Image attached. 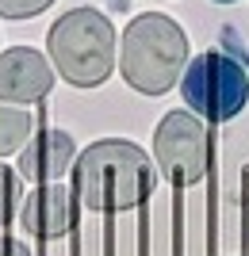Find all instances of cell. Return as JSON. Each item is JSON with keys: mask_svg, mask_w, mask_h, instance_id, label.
I'll list each match as a JSON object with an SVG mask.
<instances>
[{"mask_svg": "<svg viewBox=\"0 0 249 256\" xmlns=\"http://www.w3.org/2000/svg\"><path fill=\"white\" fill-rule=\"evenodd\" d=\"M73 188L88 210H130L153 192V160L127 138H100L73 160Z\"/></svg>", "mask_w": 249, "mask_h": 256, "instance_id": "cell-1", "label": "cell"}, {"mask_svg": "<svg viewBox=\"0 0 249 256\" xmlns=\"http://www.w3.org/2000/svg\"><path fill=\"white\" fill-rule=\"evenodd\" d=\"M188 65V34L173 16L142 12L127 23L119 50V69L134 92L142 96H165L176 88Z\"/></svg>", "mask_w": 249, "mask_h": 256, "instance_id": "cell-2", "label": "cell"}, {"mask_svg": "<svg viewBox=\"0 0 249 256\" xmlns=\"http://www.w3.org/2000/svg\"><path fill=\"white\" fill-rule=\"evenodd\" d=\"M50 62L73 88H100L115 69V27L96 8H73L46 34Z\"/></svg>", "mask_w": 249, "mask_h": 256, "instance_id": "cell-3", "label": "cell"}, {"mask_svg": "<svg viewBox=\"0 0 249 256\" xmlns=\"http://www.w3.org/2000/svg\"><path fill=\"white\" fill-rule=\"evenodd\" d=\"M176 84L184 92L188 111H199V115L211 118V122L234 118L249 100L245 65L234 62V58L222 54V50H203L199 58H192Z\"/></svg>", "mask_w": 249, "mask_h": 256, "instance_id": "cell-4", "label": "cell"}, {"mask_svg": "<svg viewBox=\"0 0 249 256\" xmlns=\"http://www.w3.org/2000/svg\"><path fill=\"white\" fill-rule=\"evenodd\" d=\"M153 164L176 188H192L211 168V134L207 122L184 107H176L153 130Z\"/></svg>", "mask_w": 249, "mask_h": 256, "instance_id": "cell-5", "label": "cell"}, {"mask_svg": "<svg viewBox=\"0 0 249 256\" xmlns=\"http://www.w3.org/2000/svg\"><path fill=\"white\" fill-rule=\"evenodd\" d=\"M54 88V69L35 46H12L0 54V104H39Z\"/></svg>", "mask_w": 249, "mask_h": 256, "instance_id": "cell-6", "label": "cell"}, {"mask_svg": "<svg viewBox=\"0 0 249 256\" xmlns=\"http://www.w3.org/2000/svg\"><path fill=\"white\" fill-rule=\"evenodd\" d=\"M77 160V142L65 130H35L20 150V172L35 184H58Z\"/></svg>", "mask_w": 249, "mask_h": 256, "instance_id": "cell-7", "label": "cell"}, {"mask_svg": "<svg viewBox=\"0 0 249 256\" xmlns=\"http://www.w3.org/2000/svg\"><path fill=\"white\" fill-rule=\"evenodd\" d=\"M20 222L27 234L43 237V241H54L69 230L73 222V199L62 184H39L27 199H23V210H20Z\"/></svg>", "mask_w": 249, "mask_h": 256, "instance_id": "cell-8", "label": "cell"}, {"mask_svg": "<svg viewBox=\"0 0 249 256\" xmlns=\"http://www.w3.org/2000/svg\"><path fill=\"white\" fill-rule=\"evenodd\" d=\"M31 134H35V111L16 107V104H0V157L20 153Z\"/></svg>", "mask_w": 249, "mask_h": 256, "instance_id": "cell-9", "label": "cell"}, {"mask_svg": "<svg viewBox=\"0 0 249 256\" xmlns=\"http://www.w3.org/2000/svg\"><path fill=\"white\" fill-rule=\"evenodd\" d=\"M16 203H20V180H16V172L8 164H0V230L12 222Z\"/></svg>", "mask_w": 249, "mask_h": 256, "instance_id": "cell-10", "label": "cell"}, {"mask_svg": "<svg viewBox=\"0 0 249 256\" xmlns=\"http://www.w3.org/2000/svg\"><path fill=\"white\" fill-rule=\"evenodd\" d=\"M54 0H0V20H35Z\"/></svg>", "mask_w": 249, "mask_h": 256, "instance_id": "cell-11", "label": "cell"}, {"mask_svg": "<svg viewBox=\"0 0 249 256\" xmlns=\"http://www.w3.org/2000/svg\"><path fill=\"white\" fill-rule=\"evenodd\" d=\"M0 256H31V248L20 237H0Z\"/></svg>", "mask_w": 249, "mask_h": 256, "instance_id": "cell-12", "label": "cell"}, {"mask_svg": "<svg viewBox=\"0 0 249 256\" xmlns=\"http://www.w3.org/2000/svg\"><path fill=\"white\" fill-rule=\"evenodd\" d=\"M215 4H234V0H215Z\"/></svg>", "mask_w": 249, "mask_h": 256, "instance_id": "cell-13", "label": "cell"}]
</instances>
